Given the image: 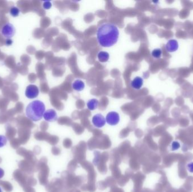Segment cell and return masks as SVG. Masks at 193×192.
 I'll use <instances>...</instances> for the list:
<instances>
[{
	"label": "cell",
	"instance_id": "obj_15",
	"mask_svg": "<svg viewBox=\"0 0 193 192\" xmlns=\"http://www.w3.org/2000/svg\"><path fill=\"white\" fill-rule=\"evenodd\" d=\"M181 147L179 141H174L171 145V149L172 151L177 150Z\"/></svg>",
	"mask_w": 193,
	"mask_h": 192
},
{
	"label": "cell",
	"instance_id": "obj_6",
	"mask_svg": "<svg viewBox=\"0 0 193 192\" xmlns=\"http://www.w3.org/2000/svg\"><path fill=\"white\" fill-rule=\"evenodd\" d=\"M106 118L101 114H97L94 115L92 118V123L93 125L97 128H102L106 124Z\"/></svg>",
	"mask_w": 193,
	"mask_h": 192
},
{
	"label": "cell",
	"instance_id": "obj_21",
	"mask_svg": "<svg viewBox=\"0 0 193 192\" xmlns=\"http://www.w3.org/2000/svg\"><path fill=\"white\" fill-rule=\"evenodd\" d=\"M0 192H2V190H1V188H0Z\"/></svg>",
	"mask_w": 193,
	"mask_h": 192
},
{
	"label": "cell",
	"instance_id": "obj_1",
	"mask_svg": "<svg viewBox=\"0 0 193 192\" xmlns=\"http://www.w3.org/2000/svg\"><path fill=\"white\" fill-rule=\"evenodd\" d=\"M119 36V31L116 26L112 23H103L98 28L97 38L102 47H109L115 45Z\"/></svg>",
	"mask_w": 193,
	"mask_h": 192
},
{
	"label": "cell",
	"instance_id": "obj_7",
	"mask_svg": "<svg viewBox=\"0 0 193 192\" xmlns=\"http://www.w3.org/2000/svg\"><path fill=\"white\" fill-rule=\"evenodd\" d=\"M45 121L50 122L56 121L58 120V115L54 109H50L45 111L43 116Z\"/></svg>",
	"mask_w": 193,
	"mask_h": 192
},
{
	"label": "cell",
	"instance_id": "obj_3",
	"mask_svg": "<svg viewBox=\"0 0 193 192\" xmlns=\"http://www.w3.org/2000/svg\"><path fill=\"white\" fill-rule=\"evenodd\" d=\"M2 35L6 39H11L15 34V28L12 24L7 23L1 29Z\"/></svg>",
	"mask_w": 193,
	"mask_h": 192
},
{
	"label": "cell",
	"instance_id": "obj_5",
	"mask_svg": "<svg viewBox=\"0 0 193 192\" xmlns=\"http://www.w3.org/2000/svg\"><path fill=\"white\" fill-rule=\"evenodd\" d=\"M39 94L38 87L35 85H30L26 88L25 95L28 99H35L37 97Z\"/></svg>",
	"mask_w": 193,
	"mask_h": 192
},
{
	"label": "cell",
	"instance_id": "obj_2",
	"mask_svg": "<svg viewBox=\"0 0 193 192\" xmlns=\"http://www.w3.org/2000/svg\"><path fill=\"white\" fill-rule=\"evenodd\" d=\"M45 112L44 103L40 100H34L26 107L27 117L32 121H39L43 117Z\"/></svg>",
	"mask_w": 193,
	"mask_h": 192
},
{
	"label": "cell",
	"instance_id": "obj_18",
	"mask_svg": "<svg viewBox=\"0 0 193 192\" xmlns=\"http://www.w3.org/2000/svg\"><path fill=\"white\" fill-rule=\"evenodd\" d=\"M187 168L189 173H193V162H190L187 165Z\"/></svg>",
	"mask_w": 193,
	"mask_h": 192
},
{
	"label": "cell",
	"instance_id": "obj_4",
	"mask_svg": "<svg viewBox=\"0 0 193 192\" xmlns=\"http://www.w3.org/2000/svg\"><path fill=\"white\" fill-rule=\"evenodd\" d=\"M106 122L111 126H115L120 122V115L116 112H110L106 117Z\"/></svg>",
	"mask_w": 193,
	"mask_h": 192
},
{
	"label": "cell",
	"instance_id": "obj_20",
	"mask_svg": "<svg viewBox=\"0 0 193 192\" xmlns=\"http://www.w3.org/2000/svg\"><path fill=\"white\" fill-rule=\"evenodd\" d=\"M4 175H5L4 171L3 170V169H2L1 168H0V179H2L4 177Z\"/></svg>",
	"mask_w": 193,
	"mask_h": 192
},
{
	"label": "cell",
	"instance_id": "obj_11",
	"mask_svg": "<svg viewBox=\"0 0 193 192\" xmlns=\"http://www.w3.org/2000/svg\"><path fill=\"white\" fill-rule=\"evenodd\" d=\"M98 59L101 63L107 62L109 59V54L106 51H100L98 54Z\"/></svg>",
	"mask_w": 193,
	"mask_h": 192
},
{
	"label": "cell",
	"instance_id": "obj_8",
	"mask_svg": "<svg viewBox=\"0 0 193 192\" xmlns=\"http://www.w3.org/2000/svg\"><path fill=\"white\" fill-rule=\"evenodd\" d=\"M179 43L177 40L170 39L166 45V49L169 52H174L179 49Z\"/></svg>",
	"mask_w": 193,
	"mask_h": 192
},
{
	"label": "cell",
	"instance_id": "obj_13",
	"mask_svg": "<svg viewBox=\"0 0 193 192\" xmlns=\"http://www.w3.org/2000/svg\"><path fill=\"white\" fill-rule=\"evenodd\" d=\"M20 10L18 7L13 6L11 7L10 10V14L13 17H17L19 15Z\"/></svg>",
	"mask_w": 193,
	"mask_h": 192
},
{
	"label": "cell",
	"instance_id": "obj_17",
	"mask_svg": "<svg viewBox=\"0 0 193 192\" xmlns=\"http://www.w3.org/2000/svg\"><path fill=\"white\" fill-rule=\"evenodd\" d=\"M52 6V4L50 1H45L43 3V7L46 10H48L50 9Z\"/></svg>",
	"mask_w": 193,
	"mask_h": 192
},
{
	"label": "cell",
	"instance_id": "obj_14",
	"mask_svg": "<svg viewBox=\"0 0 193 192\" xmlns=\"http://www.w3.org/2000/svg\"><path fill=\"white\" fill-rule=\"evenodd\" d=\"M161 50L160 49H155L151 52L152 56L156 59H159L161 56Z\"/></svg>",
	"mask_w": 193,
	"mask_h": 192
},
{
	"label": "cell",
	"instance_id": "obj_12",
	"mask_svg": "<svg viewBox=\"0 0 193 192\" xmlns=\"http://www.w3.org/2000/svg\"><path fill=\"white\" fill-rule=\"evenodd\" d=\"M98 104L99 102L98 100L96 99H92L87 102V107L90 110H94L98 108Z\"/></svg>",
	"mask_w": 193,
	"mask_h": 192
},
{
	"label": "cell",
	"instance_id": "obj_19",
	"mask_svg": "<svg viewBox=\"0 0 193 192\" xmlns=\"http://www.w3.org/2000/svg\"><path fill=\"white\" fill-rule=\"evenodd\" d=\"M13 44V41L12 39H6V45L7 46H10Z\"/></svg>",
	"mask_w": 193,
	"mask_h": 192
},
{
	"label": "cell",
	"instance_id": "obj_9",
	"mask_svg": "<svg viewBox=\"0 0 193 192\" xmlns=\"http://www.w3.org/2000/svg\"><path fill=\"white\" fill-rule=\"evenodd\" d=\"M143 84V80L141 77H136L131 82V86L135 90H140Z\"/></svg>",
	"mask_w": 193,
	"mask_h": 192
},
{
	"label": "cell",
	"instance_id": "obj_16",
	"mask_svg": "<svg viewBox=\"0 0 193 192\" xmlns=\"http://www.w3.org/2000/svg\"><path fill=\"white\" fill-rule=\"evenodd\" d=\"M6 143V138L4 135H0V148L4 147Z\"/></svg>",
	"mask_w": 193,
	"mask_h": 192
},
{
	"label": "cell",
	"instance_id": "obj_10",
	"mask_svg": "<svg viewBox=\"0 0 193 192\" xmlns=\"http://www.w3.org/2000/svg\"><path fill=\"white\" fill-rule=\"evenodd\" d=\"M72 87L73 90L77 91H81L85 88V83L80 80H75L72 85Z\"/></svg>",
	"mask_w": 193,
	"mask_h": 192
}]
</instances>
